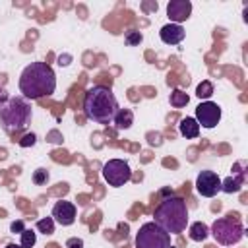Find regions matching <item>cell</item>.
<instances>
[{"mask_svg": "<svg viewBox=\"0 0 248 248\" xmlns=\"http://www.w3.org/2000/svg\"><path fill=\"white\" fill-rule=\"evenodd\" d=\"M19 91L21 97L41 99L48 97L56 91V74L46 62H31L23 68L19 76Z\"/></svg>", "mask_w": 248, "mask_h": 248, "instance_id": "1", "label": "cell"}, {"mask_svg": "<svg viewBox=\"0 0 248 248\" xmlns=\"http://www.w3.org/2000/svg\"><path fill=\"white\" fill-rule=\"evenodd\" d=\"M118 108V99L107 85H93L83 97V114L97 124L112 122Z\"/></svg>", "mask_w": 248, "mask_h": 248, "instance_id": "2", "label": "cell"}, {"mask_svg": "<svg viewBox=\"0 0 248 248\" xmlns=\"http://www.w3.org/2000/svg\"><path fill=\"white\" fill-rule=\"evenodd\" d=\"M155 223L169 234H180L188 225V205L178 196H169L153 211Z\"/></svg>", "mask_w": 248, "mask_h": 248, "instance_id": "3", "label": "cell"}, {"mask_svg": "<svg viewBox=\"0 0 248 248\" xmlns=\"http://www.w3.org/2000/svg\"><path fill=\"white\" fill-rule=\"evenodd\" d=\"M33 110L25 97H10L0 107V124L8 134H17L25 130L31 122Z\"/></svg>", "mask_w": 248, "mask_h": 248, "instance_id": "4", "label": "cell"}, {"mask_svg": "<svg viewBox=\"0 0 248 248\" xmlns=\"http://www.w3.org/2000/svg\"><path fill=\"white\" fill-rule=\"evenodd\" d=\"M209 232L213 234V238H215L219 244H223V246H232V244H236V242L242 240V236H244V227H242V221H240L236 215L229 213V215H225V217L215 219L213 225H211V229H209Z\"/></svg>", "mask_w": 248, "mask_h": 248, "instance_id": "5", "label": "cell"}, {"mask_svg": "<svg viewBox=\"0 0 248 248\" xmlns=\"http://www.w3.org/2000/svg\"><path fill=\"white\" fill-rule=\"evenodd\" d=\"M136 248H170V234L155 221L143 223L136 234Z\"/></svg>", "mask_w": 248, "mask_h": 248, "instance_id": "6", "label": "cell"}, {"mask_svg": "<svg viewBox=\"0 0 248 248\" xmlns=\"http://www.w3.org/2000/svg\"><path fill=\"white\" fill-rule=\"evenodd\" d=\"M105 182H108V186H124L126 182H130L132 178V170H130V165L122 159H110L103 165V170H101Z\"/></svg>", "mask_w": 248, "mask_h": 248, "instance_id": "7", "label": "cell"}, {"mask_svg": "<svg viewBox=\"0 0 248 248\" xmlns=\"http://www.w3.org/2000/svg\"><path fill=\"white\" fill-rule=\"evenodd\" d=\"M221 120V107L213 101H203L196 107V122L203 128H215Z\"/></svg>", "mask_w": 248, "mask_h": 248, "instance_id": "8", "label": "cell"}, {"mask_svg": "<svg viewBox=\"0 0 248 248\" xmlns=\"http://www.w3.org/2000/svg\"><path fill=\"white\" fill-rule=\"evenodd\" d=\"M196 190L203 198H213L217 192H221V178L213 170H202L196 178Z\"/></svg>", "mask_w": 248, "mask_h": 248, "instance_id": "9", "label": "cell"}, {"mask_svg": "<svg viewBox=\"0 0 248 248\" xmlns=\"http://www.w3.org/2000/svg\"><path fill=\"white\" fill-rule=\"evenodd\" d=\"M50 217L54 219V223H58V225H62V227H70V225H74V221H76V205H74L72 202L60 200V202L54 203Z\"/></svg>", "mask_w": 248, "mask_h": 248, "instance_id": "10", "label": "cell"}, {"mask_svg": "<svg viewBox=\"0 0 248 248\" xmlns=\"http://www.w3.org/2000/svg\"><path fill=\"white\" fill-rule=\"evenodd\" d=\"M192 14V2L190 0H170L167 4V16L170 19V23L180 25L182 21H186Z\"/></svg>", "mask_w": 248, "mask_h": 248, "instance_id": "11", "label": "cell"}, {"mask_svg": "<svg viewBox=\"0 0 248 248\" xmlns=\"http://www.w3.org/2000/svg\"><path fill=\"white\" fill-rule=\"evenodd\" d=\"M159 37H161V41H163L165 45H178V43H182V41H184L186 31H184V27H182V25L167 23V25H163V27H161Z\"/></svg>", "mask_w": 248, "mask_h": 248, "instance_id": "12", "label": "cell"}, {"mask_svg": "<svg viewBox=\"0 0 248 248\" xmlns=\"http://www.w3.org/2000/svg\"><path fill=\"white\" fill-rule=\"evenodd\" d=\"M234 174L232 176H227L225 180H221V190L227 192V194H236L240 192V188L244 186V178H246V172L244 170H238V163L234 165Z\"/></svg>", "mask_w": 248, "mask_h": 248, "instance_id": "13", "label": "cell"}, {"mask_svg": "<svg viewBox=\"0 0 248 248\" xmlns=\"http://www.w3.org/2000/svg\"><path fill=\"white\" fill-rule=\"evenodd\" d=\"M178 132H180V136H184L186 140H194V138L200 136V124L196 122V118L186 116V118L180 120V124H178Z\"/></svg>", "mask_w": 248, "mask_h": 248, "instance_id": "14", "label": "cell"}, {"mask_svg": "<svg viewBox=\"0 0 248 248\" xmlns=\"http://www.w3.org/2000/svg\"><path fill=\"white\" fill-rule=\"evenodd\" d=\"M116 130H128L132 124H134V112L132 108H118L114 118H112Z\"/></svg>", "mask_w": 248, "mask_h": 248, "instance_id": "15", "label": "cell"}, {"mask_svg": "<svg viewBox=\"0 0 248 248\" xmlns=\"http://www.w3.org/2000/svg\"><path fill=\"white\" fill-rule=\"evenodd\" d=\"M188 234H190V238L194 242H202V240H205L209 236V227L205 223H202V221H196V223H192L188 227Z\"/></svg>", "mask_w": 248, "mask_h": 248, "instance_id": "16", "label": "cell"}, {"mask_svg": "<svg viewBox=\"0 0 248 248\" xmlns=\"http://www.w3.org/2000/svg\"><path fill=\"white\" fill-rule=\"evenodd\" d=\"M169 101H170V105H172L174 108H182V107H186V105H188L190 97H188V93H184L182 89H172V91H170Z\"/></svg>", "mask_w": 248, "mask_h": 248, "instance_id": "17", "label": "cell"}, {"mask_svg": "<svg viewBox=\"0 0 248 248\" xmlns=\"http://www.w3.org/2000/svg\"><path fill=\"white\" fill-rule=\"evenodd\" d=\"M37 231L43 234H52L54 232V219L52 217H43L37 221Z\"/></svg>", "mask_w": 248, "mask_h": 248, "instance_id": "18", "label": "cell"}, {"mask_svg": "<svg viewBox=\"0 0 248 248\" xmlns=\"http://www.w3.org/2000/svg\"><path fill=\"white\" fill-rule=\"evenodd\" d=\"M196 95H198L200 99H209V97L213 95V83L207 81V79H203V81L196 87Z\"/></svg>", "mask_w": 248, "mask_h": 248, "instance_id": "19", "label": "cell"}, {"mask_svg": "<svg viewBox=\"0 0 248 248\" xmlns=\"http://www.w3.org/2000/svg\"><path fill=\"white\" fill-rule=\"evenodd\" d=\"M35 242H37V234H35L31 229H25V231L21 232V242H19V246H21V248H33Z\"/></svg>", "mask_w": 248, "mask_h": 248, "instance_id": "20", "label": "cell"}, {"mask_svg": "<svg viewBox=\"0 0 248 248\" xmlns=\"http://www.w3.org/2000/svg\"><path fill=\"white\" fill-rule=\"evenodd\" d=\"M141 41H143V35H141L140 31H136V29H130V31L124 35V43H126L128 46H138Z\"/></svg>", "mask_w": 248, "mask_h": 248, "instance_id": "21", "label": "cell"}, {"mask_svg": "<svg viewBox=\"0 0 248 248\" xmlns=\"http://www.w3.org/2000/svg\"><path fill=\"white\" fill-rule=\"evenodd\" d=\"M33 182H35L37 186L46 184V182H48V170H46V169H37V170L33 172Z\"/></svg>", "mask_w": 248, "mask_h": 248, "instance_id": "22", "label": "cell"}, {"mask_svg": "<svg viewBox=\"0 0 248 248\" xmlns=\"http://www.w3.org/2000/svg\"><path fill=\"white\" fill-rule=\"evenodd\" d=\"M35 141H37V136L31 132V134H25V136L19 140V145H21V147H29V145H35Z\"/></svg>", "mask_w": 248, "mask_h": 248, "instance_id": "23", "label": "cell"}, {"mask_svg": "<svg viewBox=\"0 0 248 248\" xmlns=\"http://www.w3.org/2000/svg\"><path fill=\"white\" fill-rule=\"evenodd\" d=\"M66 248H83V240L74 236V238H68L66 240Z\"/></svg>", "mask_w": 248, "mask_h": 248, "instance_id": "24", "label": "cell"}, {"mask_svg": "<svg viewBox=\"0 0 248 248\" xmlns=\"http://www.w3.org/2000/svg\"><path fill=\"white\" fill-rule=\"evenodd\" d=\"M10 229H12V232H19L21 234L25 231V225H23V221H16V223H12Z\"/></svg>", "mask_w": 248, "mask_h": 248, "instance_id": "25", "label": "cell"}, {"mask_svg": "<svg viewBox=\"0 0 248 248\" xmlns=\"http://www.w3.org/2000/svg\"><path fill=\"white\" fill-rule=\"evenodd\" d=\"M8 99H10V97H8L6 89H4V87H0V107H2V105H4V103H6Z\"/></svg>", "mask_w": 248, "mask_h": 248, "instance_id": "26", "label": "cell"}, {"mask_svg": "<svg viewBox=\"0 0 248 248\" xmlns=\"http://www.w3.org/2000/svg\"><path fill=\"white\" fill-rule=\"evenodd\" d=\"M68 60H72V56H58V64L60 66H68L70 64Z\"/></svg>", "mask_w": 248, "mask_h": 248, "instance_id": "27", "label": "cell"}, {"mask_svg": "<svg viewBox=\"0 0 248 248\" xmlns=\"http://www.w3.org/2000/svg\"><path fill=\"white\" fill-rule=\"evenodd\" d=\"M6 248H21L19 244H14V242H10V244H6Z\"/></svg>", "mask_w": 248, "mask_h": 248, "instance_id": "28", "label": "cell"}]
</instances>
